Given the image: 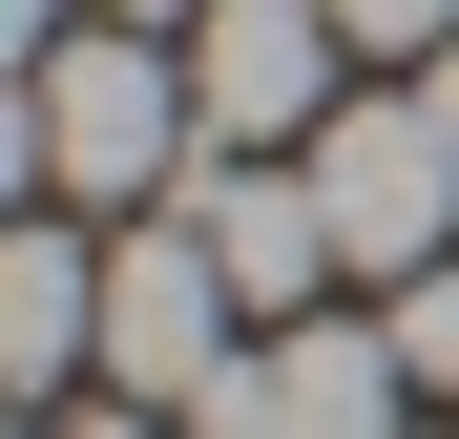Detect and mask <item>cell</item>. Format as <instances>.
<instances>
[{"label": "cell", "instance_id": "cell-7", "mask_svg": "<svg viewBox=\"0 0 459 439\" xmlns=\"http://www.w3.org/2000/svg\"><path fill=\"white\" fill-rule=\"evenodd\" d=\"M397 356H418V398H459V251L397 272Z\"/></svg>", "mask_w": 459, "mask_h": 439}, {"label": "cell", "instance_id": "cell-3", "mask_svg": "<svg viewBox=\"0 0 459 439\" xmlns=\"http://www.w3.org/2000/svg\"><path fill=\"white\" fill-rule=\"evenodd\" d=\"M188 439H418V356H397V314H272L230 377L188 398Z\"/></svg>", "mask_w": 459, "mask_h": 439}, {"label": "cell", "instance_id": "cell-8", "mask_svg": "<svg viewBox=\"0 0 459 439\" xmlns=\"http://www.w3.org/2000/svg\"><path fill=\"white\" fill-rule=\"evenodd\" d=\"M334 22H355V63H438V42H459V0H334Z\"/></svg>", "mask_w": 459, "mask_h": 439}, {"label": "cell", "instance_id": "cell-9", "mask_svg": "<svg viewBox=\"0 0 459 439\" xmlns=\"http://www.w3.org/2000/svg\"><path fill=\"white\" fill-rule=\"evenodd\" d=\"M0 22H22V63H42V42H63V22H84V0H0Z\"/></svg>", "mask_w": 459, "mask_h": 439}, {"label": "cell", "instance_id": "cell-10", "mask_svg": "<svg viewBox=\"0 0 459 439\" xmlns=\"http://www.w3.org/2000/svg\"><path fill=\"white\" fill-rule=\"evenodd\" d=\"M42 439H168V418H84V398H63V418H42Z\"/></svg>", "mask_w": 459, "mask_h": 439}, {"label": "cell", "instance_id": "cell-12", "mask_svg": "<svg viewBox=\"0 0 459 439\" xmlns=\"http://www.w3.org/2000/svg\"><path fill=\"white\" fill-rule=\"evenodd\" d=\"M418 105H438V126H459V42H438V63H418Z\"/></svg>", "mask_w": 459, "mask_h": 439}, {"label": "cell", "instance_id": "cell-11", "mask_svg": "<svg viewBox=\"0 0 459 439\" xmlns=\"http://www.w3.org/2000/svg\"><path fill=\"white\" fill-rule=\"evenodd\" d=\"M105 22H168V42H188V22H209V0H105Z\"/></svg>", "mask_w": 459, "mask_h": 439}, {"label": "cell", "instance_id": "cell-2", "mask_svg": "<svg viewBox=\"0 0 459 439\" xmlns=\"http://www.w3.org/2000/svg\"><path fill=\"white\" fill-rule=\"evenodd\" d=\"M292 168H314V209H334V272L397 293V272H438V251H459V126H438L418 84H355Z\"/></svg>", "mask_w": 459, "mask_h": 439}, {"label": "cell", "instance_id": "cell-5", "mask_svg": "<svg viewBox=\"0 0 459 439\" xmlns=\"http://www.w3.org/2000/svg\"><path fill=\"white\" fill-rule=\"evenodd\" d=\"M334 63H355V22H334V0H209V22H188V84H209V146H314V126L355 105Z\"/></svg>", "mask_w": 459, "mask_h": 439}, {"label": "cell", "instance_id": "cell-4", "mask_svg": "<svg viewBox=\"0 0 459 439\" xmlns=\"http://www.w3.org/2000/svg\"><path fill=\"white\" fill-rule=\"evenodd\" d=\"M230 356H251V293H230V251L188 231V189H168V209L105 251V398H168V418H188Z\"/></svg>", "mask_w": 459, "mask_h": 439}, {"label": "cell", "instance_id": "cell-6", "mask_svg": "<svg viewBox=\"0 0 459 439\" xmlns=\"http://www.w3.org/2000/svg\"><path fill=\"white\" fill-rule=\"evenodd\" d=\"M0 377H22L42 418L105 377V251L63 231V209H22V231H0Z\"/></svg>", "mask_w": 459, "mask_h": 439}, {"label": "cell", "instance_id": "cell-1", "mask_svg": "<svg viewBox=\"0 0 459 439\" xmlns=\"http://www.w3.org/2000/svg\"><path fill=\"white\" fill-rule=\"evenodd\" d=\"M0 146H22V189H63V209H168L209 168V84H188L168 22H63L22 63V126Z\"/></svg>", "mask_w": 459, "mask_h": 439}]
</instances>
